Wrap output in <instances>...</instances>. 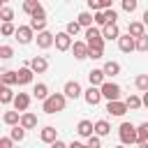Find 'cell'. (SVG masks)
I'll list each match as a JSON object with an SVG mask.
<instances>
[{
    "label": "cell",
    "mask_w": 148,
    "mask_h": 148,
    "mask_svg": "<svg viewBox=\"0 0 148 148\" xmlns=\"http://www.w3.org/2000/svg\"><path fill=\"white\" fill-rule=\"evenodd\" d=\"M65 104H67V95L65 92H51L44 102H42V111L53 116L58 111H65Z\"/></svg>",
    "instance_id": "cell-1"
},
{
    "label": "cell",
    "mask_w": 148,
    "mask_h": 148,
    "mask_svg": "<svg viewBox=\"0 0 148 148\" xmlns=\"http://www.w3.org/2000/svg\"><path fill=\"white\" fill-rule=\"evenodd\" d=\"M86 42L90 49H97V51H104V35L97 30V28H86Z\"/></svg>",
    "instance_id": "cell-2"
},
{
    "label": "cell",
    "mask_w": 148,
    "mask_h": 148,
    "mask_svg": "<svg viewBox=\"0 0 148 148\" xmlns=\"http://www.w3.org/2000/svg\"><path fill=\"white\" fill-rule=\"evenodd\" d=\"M118 136H120L123 143H136L139 141V132H136V127L132 123H123L118 127Z\"/></svg>",
    "instance_id": "cell-3"
},
{
    "label": "cell",
    "mask_w": 148,
    "mask_h": 148,
    "mask_svg": "<svg viewBox=\"0 0 148 148\" xmlns=\"http://www.w3.org/2000/svg\"><path fill=\"white\" fill-rule=\"evenodd\" d=\"M127 111H130L127 102H120V99H109V102H106V113H111V116H116V118L125 116Z\"/></svg>",
    "instance_id": "cell-4"
},
{
    "label": "cell",
    "mask_w": 148,
    "mask_h": 148,
    "mask_svg": "<svg viewBox=\"0 0 148 148\" xmlns=\"http://www.w3.org/2000/svg\"><path fill=\"white\" fill-rule=\"evenodd\" d=\"M102 97H104V95H102V88H99V86H90L88 90H83V99H86L90 106H97V104L102 102Z\"/></svg>",
    "instance_id": "cell-5"
},
{
    "label": "cell",
    "mask_w": 148,
    "mask_h": 148,
    "mask_svg": "<svg viewBox=\"0 0 148 148\" xmlns=\"http://www.w3.org/2000/svg\"><path fill=\"white\" fill-rule=\"evenodd\" d=\"M35 42H37V46H39L42 51H46V49H51V46L56 44V35H51L49 30H42V32H37Z\"/></svg>",
    "instance_id": "cell-6"
},
{
    "label": "cell",
    "mask_w": 148,
    "mask_h": 148,
    "mask_svg": "<svg viewBox=\"0 0 148 148\" xmlns=\"http://www.w3.org/2000/svg\"><path fill=\"white\" fill-rule=\"evenodd\" d=\"M99 88H102V95H104L106 99H120V92H123V90H120V86H118V83L104 81Z\"/></svg>",
    "instance_id": "cell-7"
},
{
    "label": "cell",
    "mask_w": 148,
    "mask_h": 148,
    "mask_svg": "<svg viewBox=\"0 0 148 148\" xmlns=\"http://www.w3.org/2000/svg\"><path fill=\"white\" fill-rule=\"evenodd\" d=\"M72 35L65 30V32H56V49L58 51H69L72 49Z\"/></svg>",
    "instance_id": "cell-8"
},
{
    "label": "cell",
    "mask_w": 148,
    "mask_h": 148,
    "mask_svg": "<svg viewBox=\"0 0 148 148\" xmlns=\"http://www.w3.org/2000/svg\"><path fill=\"white\" fill-rule=\"evenodd\" d=\"M118 49H120L123 53L134 51V49H136V37H132L130 32H127V35H120V37H118Z\"/></svg>",
    "instance_id": "cell-9"
},
{
    "label": "cell",
    "mask_w": 148,
    "mask_h": 148,
    "mask_svg": "<svg viewBox=\"0 0 148 148\" xmlns=\"http://www.w3.org/2000/svg\"><path fill=\"white\" fill-rule=\"evenodd\" d=\"M62 92L67 95V99H79V97L83 95V90H81V83H79V81H67V83H65V88H62Z\"/></svg>",
    "instance_id": "cell-10"
},
{
    "label": "cell",
    "mask_w": 148,
    "mask_h": 148,
    "mask_svg": "<svg viewBox=\"0 0 148 148\" xmlns=\"http://www.w3.org/2000/svg\"><path fill=\"white\" fill-rule=\"evenodd\" d=\"M35 30H32V25H18L16 28V39H18V44H30L32 42V35Z\"/></svg>",
    "instance_id": "cell-11"
},
{
    "label": "cell",
    "mask_w": 148,
    "mask_h": 148,
    "mask_svg": "<svg viewBox=\"0 0 148 148\" xmlns=\"http://www.w3.org/2000/svg\"><path fill=\"white\" fill-rule=\"evenodd\" d=\"M32 74H35V69H32L30 65H23V67H18V72H16L18 86H28V83L32 81Z\"/></svg>",
    "instance_id": "cell-12"
},
{
    "label": "cell",
    "mask_w": 148,
    "mask_h": 148,
    "mask_svg": "<svg viewBox=\"0 0 148 148\" xmlns=\"http://www.w3.org/2000/svg\"><path fill=\"white\" fill-rule=\"evenodd\" d=\"M102 35H104V39H118V37H120V28H118V23L111 21V23L102 25Z\"/></svg>",
    "instance_id": "cell-13"
},
{
    "label": "cell",
    "mask_w": 148,
    "mask_h": 148,
    "mask_svg": "<svg viewBox=\"0 0 148 148\" xmlns=\"http://www.w3.org/2000/svg\"><path fill=\"white\" fill-rule=\"evenodd\" d=\"M88 51H90L88 42H74V44H72V53H74V58H76V60L88 58Z\"/></svg>",
    "instance_id": "cell-14"
},
{
    "label": "cell",
    "mask_w": 148,
    "mask_h": 148,
    "mask_svg": "<svg viewBox=\"0 0 148 148\" xmlns=\"http://www.w3.org/2000/svg\"><path fill=\"white\" fill-rule=\"evenodd\" d=\"M28 65H30V67L35 69V74H44V72L49 69V60H46L44 56H35V58H32V60H30Z\"/></svg>",
    "instance_id": "cell-15"
},
{
    "label": "cell",
    "mask_w": 148,
    "mask_h": 148,
    "mask_svg": "<svg viewBox=\"0 0 148 148\" xmlns=\"http://www.w3.org/2000/svg\"><path fill=\"white\" fill-rule=\"evenodd\" d=\"M28 106H30V95H28V92H16V97H14V109H18V111L23 113V111H28Z\"/></svg>",
    "instance_id": "cell-16"
},
{
    "label": "cell",
    "mask_w": 148,
    "mask_h": 148,
    "mask_svg": "<svg viewBox=\"0 0 148 148\" xmlns=\"http://www.w3.org/2000/svg\"><path fill=\"white\" fill-rule=\"evenodd\" d=\"M39 139H42L44 143H53V141L58 139V130H56L53 125H46V127L39 132Z\"/></svg>",
    "instance_id": "cell-17"
},
{
    "label": "cell",
    "mask_w": 148,
    "mask_h": 148,
    "mask_svg": "<svg viewBox=\"0 0 148 148\" xmlns=\"http://www.w3.org/2000/svg\"><path fill=\"white\" fill-rule=\"evenodd\" d=\"M88 81H90V86H102V83L106 81L104 69H90V72H88Z\"/></svg>",
    "instance_id": "cell-18"
},
{
    "label": "cell",
    "mask_w": 148,
    "mask_h": 148,
    "mask_svg": "<svg viewBox=\"0 0 148 148\" xmlns=\"http://www.w3.org/2000/svg\"><path fill=\"white\" fill-rule=\"evenodd\" d=\"M76 132H79V136L88 139V136L95 132V123H90V120H81V123L76 125Z\"/></svg>",
    "instance_id": "cell-19"
},
{
    "label": "cell",
    "mask_w": 148,
    "mask_h": 148,
    "mask_svg": "<svg viewBox=\"0 0 148 148\" xmlns=\"http://www.w3.org/2000/svg\"><path fill=\"white\" fill-rule=\"evenodd\" d=\"M127 32H130L132 37H141V35H146V23H143V21H132V23L127 25Z\"/></svg>",
    "instance_id": "cell-20"
},
{
    "label": "cell",
    "mask_w": 148,
    "mask_h": 148,
    "mask_svg": "<svg viewBox=\"0 0 148 148\" xmlns=\"http://www.w3.org/2000/svg\"><path fill=\"white\" fill-rule=\"evenodd\" d=\"M2 123L9 125V127H12V125H18V123H21V111H18V109H14V111H5Z\"/></svg>",
    "instance_id": "cell-21"
},
{
    "label": "cell",
    "mask_w": 148,
    "mask_h": 148,
    "mask_svg": "<svg viewBox=\"0 0 148 148\" xmlns=\"http://www.w3.org/2000/svg\"><path fill=\"white\" fill-rule=\"evenodd\" d=\"M21 125H23L25 130H35V127H37V116L30 113V111H23V113H21Z\"/></svg>",
    "instance_id": "cell-22"
},
{
    "label": "cell",
    "mask_w": 148,
    "mask_h": 148,
    "mask_svg": "<svg viewBox=\"0 0 148 148\" xmlns=\"http://www.w3.org/2000/svg\"><path fill=\"white\" fill-rule=\"evenodd\" d=\"M102 69H104L106 76H118V74H120V62H116V60H106Z\"/></svg>",
    "instance_id": "cell-23"
},
{
    "label": "cell",
    "mask_w": 148,
    "mask_h": 148,
    "mask_svg": "<svg viewBox=\"0 0 148 148\" xmlns=\"http://www.w3.org/2000/svg\"><path fill=\"white\" fill-rule=\"evenodd\" d=\"M14 97H16V95H14L12 86H5V83H2V88H0V102H2L5 106H7L9 102H14Z\"/></svg>",
    "instance_id": "cell-24"
},
{
    "label": "cell",
    "mask_w": 148,
    "mask_h": 148,
    "mask_svg": "<svg viewBox=\"0 0 148 148\" xmlns=\"http://www.w3.org/2000/svg\"><path fill=\"white\" fill-rule=\"evenodd\" d=\"M136 132H139V146H143V148H148V123H141L139 127H136Z\"/></svg>",
    "instance_id": "cell-25"
},
{
    "label": "cell",
    "mask_w": 148,
    "mask_h": 148,
    "mask_svg": "<svg viewBox=\"0 0 148 148\" xmlns=\"http://www.w3.org/2000/svg\"><path fill=\"white\" fill-rule=\"evenodd\" d=\"M9 136L14 139V141H23L25 139V127L18 123V125H12V130H9Z\"/></svg>",
    "instance_id": "cell-26"
},
{
    "label": "cell",
    "mask_w": 148,
    "mask_h": 148,
    "mask_svg": "<svg viewBox=\"0 0 148 148\" xmlns=\"http://www.w3.org/2000/svg\"><path fill=\"white\" fill-rule=\"evenodd\" d=\"M0 79H2V83H5V86H18V79H16V72H12V69H5Z\"/></svg>",
    "instance_id": "cell-27"
},
{
    "label": "cell",
    "mask_w": 148,
    "mask_h": 148,
    "mask_svg": "<svg viewBox=\"0 0 148 148\" xmlns=\"http://www.w3.org/2000/svg\"><path fill=\"white\" fill-rule=\"evenodd\" d=\"M32 95H35L37 99H42V102H44V99L49 97V86H46V83H37V86L32 88Z\"/></svg>",
    "instance_id": "cell-28"
},
{
    "label": "cell",
    "mask_w": 148,
    "mask_h": 148,
    "mask_svg": "<svg viewBox=\"0 0 148 148\" xmlns=\"http://www.w3.org/2000/svg\"><path fill=\"white\" fill-rule=\"evenodd\" d=\"M76 21H79L83 28H90V25H92V21H95V16H92L90 12H81V14L76 16Z\"/></svg>",
    "instance_id": "cell-29"
},
{
    "label": "cell",
    "mask_w": 148,
    "mask_h": 148,
    "mask_svg": "<svg viewBox=\"0 0 148 148\" xmlns=\"http://www.w3.org/2000/svg\"><path fill=\"white\" fill-rule=\"evenodd\" d=\"M111 132V125L106 123V120H97L95 123V134H99V136H106Z\"/></svg>",
    "instance_id": "cell-30"
},
{
    "label": "cell",
    "mask_w": 148,
    "mask_h": 148,
    "mask_svg": "<svg viewBox=\"0 0 148 148\" xmlns=\"http://www.w3.org/2000/svg\"><path fill=\"white\" fill-rule=\"evenodd\" d=\"M125 102H127V106H130L132 111H136V109H141V106H143V99H141L139 95H130Z\"/></svg>",
    "instance_id": "cell-31"
},
{
    "label": "cell",
    "mask_w": 148,
    "mask_h": 148,
    "mask_svg": "<svg viewBox=\"0 0 148 148\" xmlns=\"http://www.w3.org/2000/svg\"><path fill=\"white\" fill-rule=\"evenodd\" d=\"M134 86H136V90L146 92V90H148V74H139V76L134 79Z\"/></svg>",
    "instance_id": "cell-32"
},
{
    "label": "cell",
    "mask_w": 148,
    "mask_h": 148,
    "mask_svg": "<svg viewBox=\"0 0 148 148\" xmlns=\"http://www.w3.org/2000/svg\"><path fill=\"white\" fill-rule=\"evenodd\" d=\"M0 32H2L5 37H9V35H16V25H14L12 21H2V28H0Z\"/></svg>",
    "instance_id": "cell-33"
},
{
    "label": "cell",
    "mask_w": 148,
    "mask_h": 148,
    "mask_svg": "<svg viewBox=\"0 0 148 148\" xmlns=\"http://www.w3.org/2000/svg\"><path fill=\"white\" fill-rule=\"evenodd\" d=\"M30 25H32V30L42 32V30H46V18H30Z\"/></svg>",
    "instance_id": "cell-34"
},
{
    "label": "cell",
    "mask_w": 148,
    "mask_h": 148,
    "mask_svg": "<svg viewBox=\"0 0 148 148\" xmlns=\"http://www.w3.org/2000/svg\"><path fill=\"white\" fill-rule=\"evenodd\" d=\"M37 7H39V2H37V0H25V2H23V12H25V14H30V16L35 14V9H37Z\"/></svg>",
    "instance_id": "cell-35"
},
{
    "label": "cell",
    "mask_w": 148,
    "mask_h": 148,
    "mask_svg": "<svg viewBox=\"0 0 148 148\" xmlns=\"http://www.w3.org/2000/svg\"><path fill=\"white\" fill-rule=\"evenodd\" d=\"M136 51H141V53H146V51H148V35L136 37Z\"/></svg>",
    "instance_id": "cell-36"
},
{
    "label": "cell",
    "mask_w": 148,
    "mask_h": 148,
    "mask_svg": "<svg viewBox=\"0 0 148 148\" xmlns=\"http://www.w3.org/2000/svg\"><path fill=\"white\" fill-rule=\"evenodd\" d=\"M81 28H83V25H81V23H79V21H69V23H67V28H65V30H67V32H69V35H72V37H74V35H79V30H81Z\"/></svg>",
    "instance_id": "cell-37"
},
{
    "label": "cell",
    "mask_w": 148,
    "mask_h": 148,
    "mask_svg": "<svg viewBox=\"0 0 148 148\" xmlns=\"http://www.w3.org/2000/svg\"><path fill=\"white\" fill-rule=\"evenodd\" d=\"M12 56H14V49H12L9 44H2V46H0V58H2V60H9Z\"/></svg>",
    "instance_id": "cell-38"
},
{
    "label": "cell",
    "mask_w": 148,
    "mask_h": 148,
    "mask_svg": "<svg viewBox=\"0 0 148 148\" xmlns=\"http://www.w3.org/2000/svg\"><path fill=\"white\" fill-rule=\"evenodd\" d=\"M136 7H139V0H123V9H125L127 14L136 12Z\"/></svg>",
    "instance_id": "cell-39"
},
{
    "label": "cell",
    "mask_w": 148,
    "mask_h": 148,
    "mask_svg": "<svg viewBox=\"0 0 148 148\" xmlns=\"http://www.w3.org/2000/svg\"><path fill=\"white\" fill-rule=\"evenodd\" d=\"M86 146H90V148H99L102 146V141H99V134L95 136V134H90L88 139H86Z\"/></svg>",
    "instance_id": "cell-40"
},
{
    "label": "cell",
    "mask_w": 148,
    "mask_h": 148,
    "mask_svg": "<svg viewBox=\"0 0 148 148\" xmlns=\"http://www.w3.org/2000/svg\"><path fill=\"white\" fill-rule=\"evenodd\" d=\"M0 18H2V21H12V18H14V12H12V9L5 5V7L0 9Z\"/></svg>",
    "instance_id": "cell-41"
},
{
    "label": "cell",
    "mask_w": 148,
    "mask_h": 148,
    "mask_svg": "<svg viewBox=\"0 0 148 148\" xmlns=\"http://www.w3.org/2000/svg\"><path fill=\"white\" fill-rule=\"evenodd\" d=\"M95 23H97V25H106V14H104V9H97V12H95Z\"/></svg>",
    "instance_id": "cell-42"
},
{
    "label": "cell",
    "mask_w": 148,
    "mask_h": 148,
    "mask_svg": "<svg viewBox=\"0 0 148 148\" xmlns=\"http://www.w3.org/2000/svg\"><path fill=\"white\" fill-rule=\"evenodd\" d=\"M104 14H106V23H111V21H116V18H118V12H116L113 7H106V9H104Z\"/></svg>",
    "instance_id": "cell-43"
},
{
    "label": "cell",
    "mask_w": 148,
    "mask_h": 148,
    "mask_svg": "<svg viewBox=\"0 0 148 148\" xmlns=\"http://www.w3.org/2000/svg\"><path fill=\"white\" fill-rule=\"evenodd\" d=\"M88 2V7L92 9V12H97V9H104V0H86Z\"/></svg>",
    "instance_id": "cell-44"
},
{
    "label": "cell",
    "mask_w": 148,
    "mask_h": 148,
    "mask_svg": "<svg viewBox=\"0 0 148 148\" xmlns=\"http://www.w3.org/2000/svg\"><path fill=\"white\" fill-rule=\"evenodd\" d=\"M30 18H46V9H44V7H42V5H39V7H37V9H35V14H32V16H30Z\"/></svg>",
    "instance_id": "cell-45"
},
{
    "label": "cell",
    "mask_w": 148,
    "mask_h": 148,
    "mask_svg": "<svg viewBox=\"0 0 148 148\" xmlns=\"http://www.w3.org/2000/svg\"><path fill=\"white\" fill-rule=\"evenodd\" d=\"M12 143H14L12 136H2V139H0V148H12Z\"/></svg>",
    "instance_id": "cell-46"
},
{
    "label": "cell",
    "mask_w": 148,
    "mask_h": 148,
    "mask_svg": "<svg viewBox=\"0 0 148 148\" xmlns=\"http://www.w3.org/2000/svg\"><path fill=\"white\" fill-rule=\"evenodd\" d=\"M102 53H104V51H97V49H90V51H88V58H92V60H99V58H102Z\"/></svg>",
    "instance_id": "cell-47"
},
{
    "label": "cell",
    "mask_w": 148,
    "mask_h": 148,
    "mask_svg": "<svg viewBox=\"0 0 148 148\" xmlns=\"http://www.w3.org/2000/svg\"><path fill=\"white\" fill-rule=\"evenodd\" d=\"M51 146H53V148H65V146H67V143H65V141H60V139H56V141H53V143H51Z\"/></svg>",
    "instance_id": "cell-48"
},
{
    "label": "cell",
    "mask_w": 148,
    "mask_h": 148,
    "mask_svg": "<svg viewBox=\"0 0 148 148\" xmlns=\"http://www.w3.org/2000/svg\"><path fill=\"white\" fill-rule=\"evenodd\" d=\"M141 99H143V106H146V109H148V90H146V92H143V97H141Z\"/></svg>",
    "instance_id": "cell-49"
},
{
    "label": "cell",
    "mask_w": 148,
    "mask_h": 148,
    "mask_svg": "<svg viewBox=\"0 0 148 148\" xmlns=\"http://www.w3.org/2000/svg\"><path fill=\"white\" fill-rule=\"evenodd\" d=\"M143 23H146V25H148V9H146V12H143Z\"/></svg>",
    "instance_id": "cell-50"
},
{
    "label": "cell",
    "mask_w": 148,
    "mask_h": 148,
    "mask_svg": "<svg viewBox=\"0 0 148 148\" xmlns=\"http://www.w3.org/2000/svg\"><path fill=\"white\" fill-rule=\"evenodd\" d=\"M0 2H2V5H7V2H9V0H0Z\"/></svg>",
    "instance_id": "cell-51"
}]
</instances>
